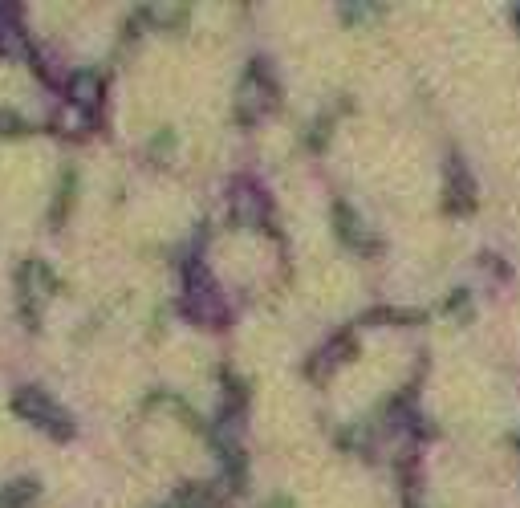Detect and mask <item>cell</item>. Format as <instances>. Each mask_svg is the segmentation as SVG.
I'll return each mask as SVG.
<instances>
[{
  "label": "cell",
  "instance_id": "4",
  "mask_svg": "<svg viewBox=\"0 0 520 508\" xmlns=\"http://www.w3.org/2000/svg\"><path fill=\"white\" fill-rule=\"evenodd\" d=\"M0 49H5V53H29L37 61V49L29 45V37H25L21 17H17L13 5H0Z\"/></svg>",
  "mask_w": 520,
  "mask_h": 508
},
{
  "label": "cell",
  "instance_id": "2",
  "mask_svg": "<svg viewBox=\"0 0 520 508\" xmlns=\"http://www.w3.org/2000/svg\"><path fill=\"white\" fill-rule=\"evenodd\" d=\"M17 289H21L25 317H29V322H37V313H33V297H41V293L57 289V277H53V269H49L45 261H25V265H21V273H17Z\"/></svg>",
  "mask_w": 520,
  "mask_h": 508
},
{
  "label": "cell",
  "instance_id": "3",
  "mask_svg": "<svg viewBox=\"0 0 520 508\" xmlns=\"http://www.w3.org/2000/svg\"><path fill=\"white\" fill-rule=\"evenodd\" d=\"M273 90H269V82H265V74H260V61L244 74V82H240V118L248 122V118H256V110H265L273 98H269Z\"/></svg>",
  "mask_w": 520,
  "mask_h": 508
},
{
  "label": "cell",
  "instance_id": "1",
  "mask_svg": "<svg viewBox=\"0 0 520 508\" xmlns=\"http://www.w3.org/2000/svg\"><path fill=\"white\" fill-rule=\"evenodd\" d=\"M13 411L25 415L29 423L49 427L57 439H65V435L74 431V419L65 415V407H61L49 391H41V387H17V391H13Z\"/></svg>",
  "mask_w": 520,
  "mask_h": 508
},
{
  "label": "cell",
  "instance_id": "8",
  "mask_svg": "<svg viewBox=\"0 0 520 508\" xmlns=\"http://www.w3.org/2000/svg\"><path fill=\"white\" fill-rule=\"evenodd\" d=\"M0 126H13V131H21V126H25V118H21L17 110H0Z\"/></svg>",
  "mask_w": 520,
  "mask_h": 508
},
{
  "label": "cell",
  "instance_id": "6",
  "mask_svg": "<svg viewBox=\"0 0 520 508\" xmlns=\"http://www.w3.org/2000/svg\"><path fill=\"white\" fill-rule=\"evenodd\" d=\"M65 86H70V94H74L78 106H86V110L94 114V106H98V98H102V74H98V70H90V66H86V70H74Z\"/></svg>",
  "mask_w": 520,
  "mask_h": 508
},
{
  "label": "cell",
  "instance_id": "5",
  "mask_svg": "<svg viewBox=\"0 0 520 508\" xmlns=\"http://www.w3.org/2000/svg\"><path fill=\"white\" fill-rule=\"evenodd\" d=\"M228 212H232V220H240V224H260V220H265V196H260L256 187L240 183L236 192H232V200H228Z\"/></svg>",
  "mask_w": 520,
  "mask_h": 508
},
{
  "label": "cell",
  "instance_id": "7",
  "mask_svg": "<svg viewBox=\"0 0 520 508\" xmlns=\"http://www.w3.org/2000/svg\"><path fill=\"white\" fill-rule=\"evenodd\" d=\"M37 496H41V484L33 476H21L0 488V508H33Z\"/></svg>",
  "mask_w": 520,
  "mask_h": 508
}]
</instances>
